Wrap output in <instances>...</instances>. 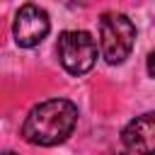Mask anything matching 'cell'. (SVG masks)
I'll return each mask as SVG.
<instances>
[{
  "instance_id": "cell-6",
  "label": "cell",
  "mask_w": 155,
  "mask_h": 155,
  "mask_svg": "<svg viewBox=\"0 0 155 155\" xmlns=\"http://www.w3.org/2000/svg\"><path fill=\"white\" fill-rule=\"evenodd\" d=\"M148 73H150V78L155 80V51L148 56Z\"/></svg>"
},
{
  "instance_id": "cell-8",
  "label": "cell",
  "mask_w": 155,
  "mask_h": 155,
  "mask_svg": "<svg viewBox=\"0 0 155 155\" xmlns=\"http://www.w3.org/2000/svg\"><path fill=\"white\" fill-rule=\"evenodd\" d=\"M5 155H17V153H5Z\"/></svg>"
},
{
  "instance_id": "cell-4",
  "label": "cell",
  "mask_w": 155,
  "mask_h": 155,
  "mask_svg": "<svg viewBox=\"0 0 155 155\" xmlns=\"http://www.w3.org/2000/svg\"><path fill=\"white\" fill-rule=\"evenodd\" d=\"M51 29V22H48V15L39 7V5H22L19 12L15 15V24H12V31H15V41L17 46L22 48H31L36 44H41L46 39Z\"/></svg>"
},
{
  "instance_id": "cell-5",
  "label": "cell",
  "mask_w": 155,
  "mask_h": 155,
  "mask_svg": "<svg viewBox=\"0 0 155 155\" xmlns=\"http://www.w3.org/2000/svg\"><path fill=\"white\" fill-rule=\"evenodd\" d=\"M124 145L133 155H155V111L136 116L121 133Z\"/></svg>"
},
{
  "instance_id": "cell-3",
  "label": "cell",
  "mask_w": 155,
  "mask_h": 155,
  "mask_svg": "<svg viewBox=\"0 0 155 155\" xmlns=\"http://www.w3.org/2000/svg\"><path fill=\"white\" fill-rule=\"evenodd\" d=\"M61 65L70 73V75H85L87 70H92L94 61H97V44L94 39L82 31V29H73V31H63L58 36L56 44Z\"/></svg>"
},
{
  "instance_id": "cell-2",
  "label": "cell",
  "mask_w": 155,
  "mask_h": 155,
  "mask_svg": "<svg viewBox=\"0 0 155 155\" xmlns=\"http://www.w3.org/2000/svg\"><path fill=\"white\" fill-rule=\"evenodd\" d=\"M136 41L133 22L121 12H104L99 17V48L107 63L119 65L128 58Z\"/></svg>"
},
{
  "instance_id": "cell-7",
  "label": "cell",
  "mask_w": 155,
  "mask_h": 155,
  "mask_svg": "<svg viewBox=\"0 0 155 155\" xmlns=\"http://www.w3.org/2000/svg\"><path fill=\"white\" fill-rule=\"evenodd\" d=\"M121 155H133V153H128V150H126V153H121Z\"/></svg>"
},
{
  "instance_id": "cell-1",
  "label": "cell",
  "mask_w": 155,
  "mask_h": 155,
  "mask_svg": "<svg viewBox=\"0 0 155 155\" xmlns=\"http://www.w3.org/2000/svg\"><path fill=\"white\" fill-rule=\"evenodd\" d=\"M78 124V107L68 99H48L36 104L24 124H22V138L31 145H58L63 143Z\"/></svg>"
}]
</instances>
